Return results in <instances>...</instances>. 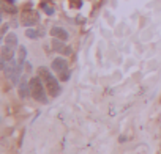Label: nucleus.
Here are the masks:
<instances>
[{"instance_id":"nucleus-1","label":"nucleus","mask_w":161,"mask_h":154,"mask_svg":"<svg viewBox=\"0 0 161 154\" xmlns=\"http://www.w3.org/2000/svg\"><path fill=\"white\" fill-rule=\"evenodd\" d=\"M38 75L41 77L43 82L46 84V90H47L49 96H51V98H57V96L60 95L62 88H60V85H58L57 79L51 74V71H49L47 68L41 66V68H38Z\"/></svg>"},{"instance_id":"nucleus-2","label":"nucleus","mask_w":161,"mask_h":154,"mask_svg":"<svg viewBox=\"0 0 161 154\" xmlns=\"http://www.w3.org/2000/svg\"><path fill=\"white\" fill-rule=\"evenodd\" d=\"M30 91H32V98L36 99L38 102H41V104H47L49 102V99H47V96L44 93L43 79H41L40 75L32 77V79H30Z\"/></svg>"},{"instance_id":"nucleus-3","label":"nucleus","mask_w":161,"mask_h":154,"mask_svg":"<svg viewBox=\"0 0 161 154\" xmlns=\"http://www.w3.org/2000/svg\"><path fill=\"white\" fill-rule=\"evenodd\" d=\"M38 21H40V16H38V13H35V11H27V13H24V16H22V24H24V25H35Z\"/></svg>"},{"instance_id":"nucleus-4","label":"nucleus","mask_w":161,"mask_h":154,"mask_svg":"<svg viewBox=\"0 0 161 154\" xmlns=\"http://www.w3.org/2000/svg\"><path fill=\"white\" fill-rule=\"evenodd\" d=\"M52 47H54V50H55V52L66 54V55H69V54H71V49H69L68 46H65V44H63V41H62V39H58V38H54V41H52Z\"/></svg>"},{"instance_id":"nucleus-5","label":"nucleus","mask_w":161,"mask_h":154,"mask_svg":"<svg viewBox=\"0 0 161 154\" xmlns=\"http://www.w3.org/2000/svg\"><path fill=\"white\" fill-rule=\"evenodd\" d=\"M14 58V47L5 44L2 47V61H11Z\"/></svg>"},{"instance_id":"nucleus-6","label":"nucleus","mask_w":161,"mask_h":154,"mask_svg":"<svg viewBox=\"0 0 161 154\" xmlns=\"http://www.w3.org/2000/svg\"><path fill=\"white\" fill-rule=\"evenodd\" d=\"M18 90H19V96L21 98H27L29 95H32L30 91V82H27L25 79H22L18 85Z\"/></svg>"},{"instance_id":"nucleus-7","label":"nucleus","mask_w":161,"mask_h":154,"mask_svg":"<svg viewBox=\"0 0 161 154\" xmlns=\"http://www.w3.org/2000/svg\"><path fill=\"white\" fill-rule=\"evenodd\" d=\"M52 69H54L55 72H62V71L68 69V61H66L65 58H55V60L52 61Z\"/></svg>"},{"instance_id":"nucleus-8","label":"nucleus","mask_w":161,"mask_h":154,"mask_svg":"<svg viewBox=\"0 0 161 154\" xmlns=\"http://www.w3.org/2000/svg\"><path fill=\"white\" fill-rule=\"evenodd\" d=\"M51 35H52L54 38L62 39V41H66V39H68V32L63 30L62 27H52V28H51Z\"/></svg>"},{"instance_id":"nucleus-9","label":"nucleus","mask_w":161,"mask_h":154,"mask_svg":"<svg viewBox=\"0 0 161 154\" xmlns=\"http://www.w3.org/2000/svg\"><path fill=\"white\" fill-rule=\"evenodd\" d=\"M5 44L16 47V46H18V36H16L14 33H10V35H7V36H5Z\"/></svg>"},{"instance_id":"nucleus-10","label":"nucleus","mask_w":161,"mask_h":154,"mask_svg":"<svg viewBox=\"0 0 161 154\" xmlns=\"http://www.w3.org/2000/svg\"><path fill=\"white\" fill-rule=\"evenodd\" d=\"M25 57H27V49H25L24 46H21V47H19V58H18V63H19L21 66H24Z\"/></svg>"},{"instance_id":"nucleus-11","label":"nucleus","mask_w":161,"mask_h":154,"mask_svg":"<svg viewBox=\"0 0 161 154\" xmlns=\"http://www.w3.org/2000/svg\"><path fill=\"white\" fill-rule=\"evenodd\" d=\"M25 36H27V38H30V39H36L40 35H38V32H36V30H33V28H27V30H25Z\"/></svg>"},{"instance_id":"nucleus-12","label":"nucleus","mask_w":161,"mask_h":154,"mask_svg":"<svg viewBox=\"0 0 161 154\" xmlns=\"http://www.w3.org/2000/svg\"><path fill=\"white\" fill-rule=\"evenodd\" d=\"M58 77H60V80H68L69 79V71L68 69H65V71H62V72H58Z\"/></svg>"},{"instance_id":"nucleus-13","label":"nucleus","mask_w":161,"mask_h":154,"mask_svg":"<svg viewBox=\"0 0 161 154\" xmlns=\"http://www.w3.org/2000/svg\"><path fill=\"white\" fill-rule=\"evenodd\" d=\"M43 8L46 10V13H47V14H52V13H54V10H52V8H49L47 5H43Z\"/></svg>"},{"instance_id":"nucleus-14","label":"nucleus","mask_w":161,"mask_h":154,"mask_svg":"<svg viewBox=\"0 0 161 154\" xmlns=\"http://www.w3.org/2000/svg\"><path fill=\"white\" fill-rule=\"evenodd\" d=\"M7 30H8V25H3V28H2V35H5Z\"/></svg>"},{"instance_id":"nucleus-15","label":"nucleus","mask_w":161,"mask_h":154,"mask_svg":"<svg viewBox=\"0 0 161 154\" xmlns=\"http://www.w3.org/2000/svg\"><path fill=\"white\" fill-rule=\"evenodd\" d=\"M5 2H8V3H14L16 0H5Z\"/></svg>"}]
</instances>
